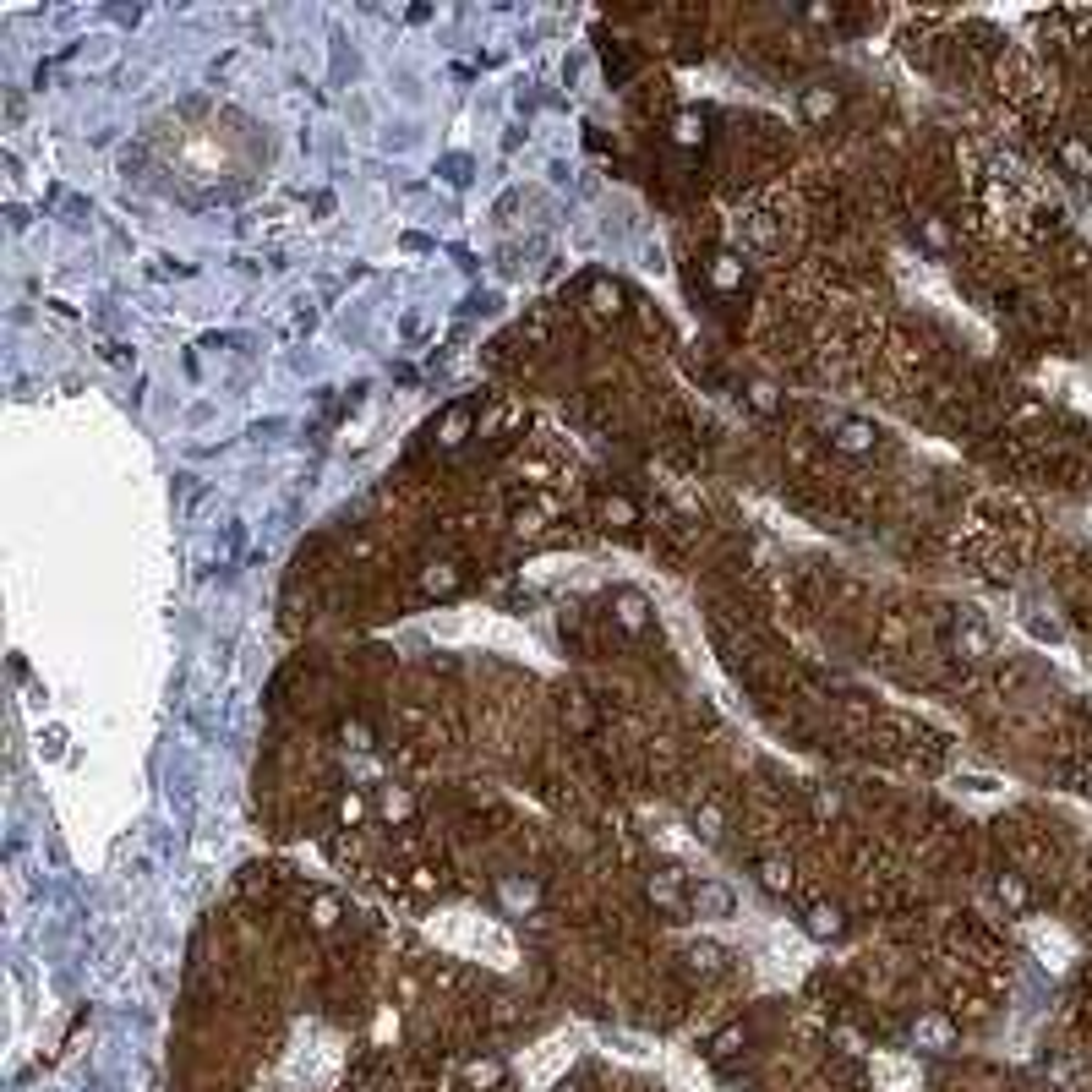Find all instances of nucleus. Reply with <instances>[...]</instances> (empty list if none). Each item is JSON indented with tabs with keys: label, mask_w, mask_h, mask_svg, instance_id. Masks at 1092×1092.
<instances>
[{
	"label": "nucleus",
	"mask_w": 1092,
	"mask_h": 1092,
	"mask_svg": "<svg viewBox=\"0 0 1092 1092\" xmlns=\"http://www.w3.org/2000/svg\"><path fill=\"white\" fill-rule=\"evenodd\" d=\"M498 901H503V912L525 917L541 907V885L530 874H498Z\"/></svg>",
	"instance_id": "1"
},
{
	"label": "nucleus",
	"mask_w": 1092,
	"mask_h": 1092,
	"mask_svg": "<svg viewBox=\"0 0 1092 1092\" xmlns=\"http://www.w3.org/2000/svg\"><path fill=\"white\" fill-rule=\"evenodd\" d=\"M644 896H650V907H655V912H672V917H682V912L694 907L689 890H682V879L672 874V868H666V874H650V879H644Z\"/></svg>",
	"instance_id": "2"
},
{
	"label": "nucleus",
	"mask_w": 1092,
	"mask_h": 1092,
	"mask_svg": "<svg viewBox=\"0 0 1092 1092\" xmlns=\"http://www.w3.org/2000/svg\"><path fill=\"white\" fill-rule=\"evenodd\" d=\"M612 623L623 634H650V601L639 590H617L612 595Z\"/></svg>",
	"instance_id": "3"
},
{
	"label": "nucleus",
	"mask_w": 1092,
	"mask_h": 1092,
	"mask_svg": "<svg viewBox=\"0 0 1092 1092\" xmlns=\"http://www.w3.org/2000/svg\"><path fill=\"white\" fill-rule=\"evenodd\" d=\"M950 650L962 655V661H989V655H995V634H989L984 623H973V617H967V623L950 628Z\"/></svg>",
	"instance_id": "4"
},
{
	"label": "nucleus",
	"mask_w": 1092,
	"mask_h": 1092,
	"mask_svg": "<svg viewBox=\"0 0 1092 1092\" xmlns=\"http://www.w3.org/2000/svg\"><path fill=\"white\" fill-rule=\"evenodd\" d=\"M503 1060H492V1054H470L465 1065H459V1082H465V1092H498L503 1087Z\"/></svg>",
	"instance_id": "5"
},
{
	"label": "nucleus",
	"mask_w": 1092,
	"mask_h": 1092,
	"mask_svg": "<svg viewBox=\"0 0 1092 1092\" xmlns=\"http://www.w3.org/2000/svg\"><path fill=\"white\" fill-rule=\"evenodd\" d=\"M798 115L809 120V126H830V120L841 115V93H836V88H825V82H819V88H803Z\"/></svg>",
	"instance_id": "6"
},
{
	"label": "nucleus",
	"mask_w": 1092,
	"mask_h": 1092,
	"mask_svg": "<svg viewBox=\"0 0 1092 1092\" xmlns=\"http://www.w3.org/2000/svg\"><path fill=\"white\" fill-rule=\"evenodd\" d=\"M830 443H836L841 454L863 459V454H874V449H879V427H874V421H841Z\"/></svg>",
	"instance_id": "7"
},
{
	"label": "nucleus",
	"mask_w": 1092,
	"mask_h": 1092,
	"mask_svg": "<svg viewBox=\"0 0 1092 1092\" xmlns=\"http://www.w3.org/2000/svg\"><path fill=\"white\" fill-rule=\"evenodd\" d=\"M803 928H809L814 939H841L847 934V912H841L836 901H814V907L803 912Z\"/></svg>",
	"instance_id": "8"
},
{
	"label": "nucleus",
	"mask_w": 1092,
	"mask_h": 1092,
	"mask_svg": "<svg viewBox=\"0 0 1092 1092\" xmlns=\"http://www.w3.org/2000/svg\"><path fill=\"white\" fill-rule=\"evenodd\" d=\"M689 901H694V912H700V917H732V907H738V896H732L727 885H716V879L694 885V890H689Z\"/></svg>",
	"instance_id": "9"
},
{
	"label": "nucleus",
	"mask_w": 1092,
	"mask_h": 1092,
	"mask_svg": "<svg viewBox=\"0 0 1092 1092\" xmlns=\"http://www.w3.org/2000/svg\"><path fill=\"white\" fill-rule=\"evenodd\" d=\"M912 1044L928 1049V1054H945L956 1044V1027L945 1022V1016H917V1022H912Z\"/></svg>",
	"instance_id": "10"
},
{
	"label": "nucleus",
	"mask_w": 1092,
	"mask_h": 1092,
	"mask_svg": "<svg viewBox=\"0 0 1092 1092\" xmlns=\"http://www.w3.org/2000/svg\"><path fill=\"white\" fill-rule=\"evenodd\" d=\"M377 819H388V825H410V819H416V792H410V787H382L377 792Z\"/></svg>",
	"instance_id": "11"
},
{
	"label": "nucleus",
	"mask_w": 1092,
	"mask_h": 1092,
	"mask_svg": "<svg viewBox=\"0 0 1092 1092\" xmlns=\"http://www.w3.org/2000/svg\"><path fill=\"white\" fill-rule=\"evenodd\" d=\"M1060 165H1065V176H1076V181H1087L1092 176V143L1087 136H1060Z\"/></svg>",
	"instance_id": "12"
},
{
	"label": "nucleus",
	"mask_w": 1092,
	"mask_h": 1092,
	"mask_svg": "<svg viewBox=\"0 0 1092 1092\" xmlns=\"http://www.w3.org/2000/svg\"><path fill=\"white\" fill-rule=\"evenodd\" d=\"M995 901L1005 912H1027L1033 907V885L1022 874H995Z\"/></svg>",
	"instance_id": "13"
},
{
	"label": "nucleus",
	"mask_w": 1092,
	"mask_h": 1092,
	"mask_svg": "<svg viewBox=\"0 0 1092 1092\" xmlns=\"http://www.w3.org/2000/svg\"><path fill=\"white\" fill-rule=\"evenodd\" d=\"M682 962H689V973H694V978H716V973L727 967V950H722V945H711V939H700V945L682 950Z\"/></svg>",
	"instance_id": "14"
},
{
	"label": "nucleus",
	"mask_w": 1092,
	"mask_h": 1092,
	"mask_svg": "<svg viewBox=\"0 0 1092 1092\" xmlns=\"http://www.w3.org/2000/svg\"><path fill=\"white\" fill-rule=\"evenodd\" d=\"M371 809H377V803H371L366 792H344V798L333 803V819H339L344 830H355V825H366V819H371Z\"/></svg>",
	"instance_id": "15"
},
{
	"label": "nucleus",
	"mask_w": 1092,
	"mask_h": 1092,
	"mask_svg": "<svg viewBox=\"0 0 1092 1092\" xmlns=\"http://www.w3.org/2000/svg\"><path fill=\"white\" fill-rule=\"evenodd\" d=\"M459 579H465V574H459L454 563H427V568H421V590H427V595H454Z\"/></svg>",
	"instance_id": "16"
},
{
	"label": "nucleus",
	"mask_w": 1092,
	"mask_h": 1092,
	"mask_svg": "<svg viewBox=\"0 0 1092 1092\" xmlns=\"http://www.w3.org/2000/svg\"><path fill=\"white\" fill-rule=\"evenodd\" d=\"M711 284H716L722 295H732V290L743 284V263H738V257H727V252H722V257L711 263Z\"/></svg>",
	"instance_id": "17"
},
{
	"label": "nucleus",
	"mask_w": 1092,
	"mask_h": 1092,
	"mask_svg": "<svg viewBox=\"0 0 1092 1092\" xmlns=\"http://www.w3.org/2000/svg\"><path fill=\"white\" fill-rule=\"evenodd\" d=\"M339 743H344L350 754H366V749H371V727L361 722V716H344V722H339Z\"/></svg>",
	"instance_id": "18"
},
{
	"label": "nucleus",
	"mask_w": 1092,
	"mask_h": 1092,
	"mask_svg": "<svg viewBox=\"0 0 1092 1092\" xmlns=\"http://www.w3.org/2000/svg\"><path fill=\"white\" fill-rule=\"evenodd\" d=\"M917 235H923V246H928V252H950V241H956V235H950V225H945V219H934V214H928V219H917Z\"/></svg>",
	"instance_id": "19"
},
{
	"label": "nucleus",
	"mask_w": 1092,
	"mask_h": 1092,
	"mask_svg": "<svg viewBox=\"0 0 1092 1092\" xmlns=\"http://www.w3.org/2000/svg\"><path fill=\"white\" fill-rule=\"evenodd\" d=\"M465 438H470V410L459 404V410H449V421H443V438H438V443H443V449H459Z\"/></svg>",
	"instance_id": "20"
},
{
	"label": "nucleus",
	"mask_w": 1092,
	"mask_h": 1092,
	"mask_svg": "<svg viewBox=\"0 0 1092 1092\" xmlns=\"http://www.w3.org/2000/svg\"><path fill=\"white\" fill-rule=\"evenodd\" d=\"M590 306H595V312H612V317H617V312H623V290H617V284H606V279H595V284H590Z\"/></svg>",
	"instance_id": "21"
},
{
	"label": "nucleus",
	"mask_w": 1092,
	"mask_h": 1092,
	"mask_svg": "<svg viewBox=\"0 0 1092 1092\" xmlns=\"http://www.w3.org/2000/svg\"><path fill=\"white\" fill-rule=\"evenodd\" d=\"M672 143H677V148H700V143H705V120H700V115H677V120H672Z\"/></svg>",
	"instance_id": "22"
},
{
	"label": "nucleus",
	"mask_w": 1092,
	"mask_h": 1092,
	"mask_svg": "<svg viewBox=\"0 0 1092 1092\" xmlns=\"http://www.w3.org/2000/svg\"><path fill=\"white\" fill-rule=\"evenodd\" d=\"M601 519L606 525H639V508L628 498H601Z\"/></svg>",
	"instance_id": "23"
},
{
	"label": "nucleus",
	"mask_w": 1092,
	"mask_h": 1092,
	"mask_svg": "<svg viewBox=\"0 0 1092 1092\" xmlns=\"http://www.w3.org/2000/svg\"><path fill=\"white\" fill-rule=\"evenodd\" d=\"M760 885L776 890V896H787L792 890V863H760Z\"/></svg>",
	"instance_id": "24"
},
{
	"label": "nucleus",
	"mask_w": 1092,
	"mask_h": 1092,
	"mask_svg": "<svg viewBox=\"0 0 1092 1092\" xmlns=\"http://www.w3.org/2000/svg\"><path fill=\"white\" fill-rule=\"evenodd\" d=\"M749 404L760 410V416H776V410H781V393L771 388V382H749Z\"/></svg>",
	"instance_id": "25"
},
{
	"label": "nucleus",
	"mask_w": 1092,
	"mask_h": 1092,
	"mask_svg": "<svg viewBox=\"0 0 1092 1092\" xmlns=\"http://www.w3.org/2000/svg\"><path fill=\"white\" fill-rule=\"evenodd\" d=\"M333 923H339V901H333V896H317V901H312V928H333Z\"/></svg>",
	"instance_id": "26"
},
{
	"label": "nucleus",
	"mask_w": 1092,
	"mask_h": 1092,
	"mask_svg": "<svg viewBox=\"0 0 1092 1092\" xmlns=\"http://www.w3.org/2000/svg\"><path fill=\"white\" fill-rule=\"evenodd\" d=\"M814 814H819V819H836V814H841V798H836L830 787H814Z\"/></svg>",
	"instance_id": "27"
},
{
	"label": "nucleus",
	"mask_w": 1092,
	"mask_h": 1092,
	"mask_svg": "<svg viewBox=\"0 0 1092 1092\" xmlns=\"http://www.w3.org/2000/svg\"><path fill=\"white\" fill-rule=\"evenodd\" d=\"M738 1044H743V1027H727V1033H722V1038H716V1054H732V1049H738Z\"/></svg>",
	"instance_id": "28"
},
{
	"label": "nucleus",
	"mask_w": 1092,
	"mask_h": 1092,
	"mask_svg": "<svg viewBox=\"0 0 1092 1092\" xmlns=\"http://www.w3.org/2000/svg\"><path fill=\"white\" fill-rule=\"evenodd\" d=\"M694 819H700V825H705V836H716V830H722V814H716V809H711V803H705V809H700V814H694Z\"/></svg>",
	"instance_id": "29"
},
{
	"label": "nucleus",
	"mask_w": 1092,
	"mask_h": 1092,
	"mask_svg": "<svg viewBox=\"0 0 1092 1092\" xmlns=\"http://www.w3.org/2000/svg\"><path fill=\"white\" fill-rule=\"evenodd\" d=\"M557 1092H579V1087H557Z\"/></svg>",
	"instance_id": "30"
}]
</instances>
